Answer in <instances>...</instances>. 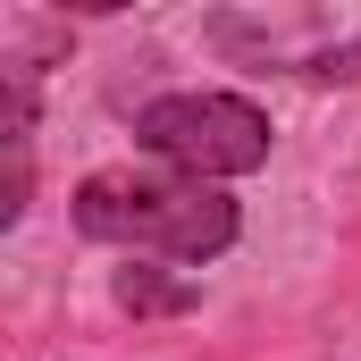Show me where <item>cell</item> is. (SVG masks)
<instances>
[{
  "label": "cell",
  "mask_w": 361,
  "mask_h": 361,
  "mask_svg": "<svg viewBox=\"0 0 361 361\" xmlns=\"http://www.w3.org/2000/svg\"><path fill=\"white\" fill-rule=\"evenodd\" d=\"M76 235L92 244H118V252H152V261H219L235 244V202L219 185H193V177H152V169H101V177L76 185Z\"/></svg>",
  "instance_id": "cell-1"
},
{
  "label": "cell",
  "mask_w": 361,
  "mask_h": 361,
  "mask_svg": "<svg viewBox=\"0 0 361 361\" xmlns=\"http://www.w3.org/2000/svg\"><path fill=\"white\" fill-rule=\"evenodd\" d=\"M135 143L193 185H227L269 169V109L244 92H160L135 109Z\"/></svg>",
  "instance_id": "cell-2"
},
{
  "label": "cell",
  "mask_w": 361,
  "mask_h": 361,
  "mask_svg": "<svg viewBox=\"0 0 361 361\" xmlns=\"http://www.w3.org/2000/svg\"><path fill=\"white\" fill-rule=\"evenodd\" d=\"M109 294H118V311H135V319H185V311L202 302V286H193V277L143 269V261H126V269L109 277Z\"/></svg>",
  "instance_id": "cell-3"
}]
</instances>
